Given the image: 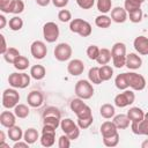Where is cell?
Wrapping results in <instances>:
<instances>
[{"instance_id":"obj_18","label":"cell","mask_w":148,"mask_h":148,"mask_svg":"<svg viewBox=\"0 0 148 148\" xmlns=\"http://www.w3.org/2000/svg\"><path fill=\"white\" fill-rule=\"evenodd\" d=\"M16 116L14 112H10V111H2L1 114H0V124L6 127V128H9L12 126L15 125L16 123Z\"/></svg>"},{"instance_id":"obj_25","label":"cell","mask_w":148,"mask_h":148,"mask_svg":"<svg viewBox=\"0 0 148 148\" xmlns=\"http://www.w3.org/2000/svg\"><path fill=\"white\" fill-rule=\"evenodd\" d=\"M112 59V56H111V51L106 47H103L99 50V54L96 59V61L98 62V65H108Z\"/></svg>"},{"instance_id":"obj_12","label":"cell","mask_w":148,"mask_h":148,"mask_svg":"<svg viewBox=\"0 0 148 148\" xmlns=\"http://www.w3.org/2000/svg\"><path fill=\"white\" fill-rule=\"evenodd\" d=\"M131 130L136 135L148 136V112L145 113V118L140 123H131Z\"/></svg>"},{"instance_id":"obj_6","label":"cell","mask_w":148,"mask_h":148,"mask_svg":"<svg viewBox=\"0 0 148 148\" xmlns=\"http://www.w3.org/2000/svg\"><path fill=\"white\" fill-rule=\"evenodd\" d=\"M60 35V30L57 23L46 22L43 25V37L47 43H54Z\"/></svg>"},{"instance_id":"obj_37","label":"cell","mask_w":148,"mask_h":148,"mask_svg":"<svg viewBox=\"0 0 148 148\" xmlns=\"http://www.w3.org/2000/svg\"><path fill=\"white\" fill-rule=\"evenodd\" d=\"M8 83L13 88H20L21 89V83H22V76L21 73H12L8 76Z\"/></svg>"},{"instance_id":"obj_59","label":"cell","mask_w":148,"mask_h":148,"mask_svg":"<svg viewBox=\"0 0 148 148\" xmlns=\"http://www.w3.org/2000/svg\"><path fill=\"white\" fill-rule=\"evenodd\" d=\"M3 1H12V0H3Z\"/></svg>"},{"instance_id":"obj_11","label":"cell","mask_w":148,"mask_h":148,"mask_svg":"<svg viewBox=\"0 0 148 148\" xmlns=\"http://www.w3.org/2000/svg\"><path fill=\"white\" fill-rule=\"evenodd\" d=\"M30 52H31V56L35 59L42 60L47 54V47H46V45H45L44 42H42V40H35L30 45Z\"/></svg>"},{"instance_id":"obj_22","label":"cell","mask_w":148,"mask_h":148,"mask_svg":"<svg viewBox=\"0 0 148 148\" xmlns=\"http://www.w3.org/2000/svg\"><path fill=\"white\" fill-rule=\"evenodd\" d=\"M112 121L114 123V125L117 126L118 130H125V128H127V127L130 126V124H131V120H130V118L127 117V114H123V113L114 116Z\"/></svg>"},{"instance_id":"obj_7","label":"cell","mask_w":148,"mask_h":148,"mask_svg":"<svg viewBox=\"0 0 148 148\" xmlns=\"http://www.w3.org/2000/svg\"><path fill=\"white\" fill-rule=\"evenodd\" d=\"M126 75H127L128 87L132 90L140 91L146 88V79L141 74H138L135 72H130V73H126Z\"/></svg>"},{"instance_id":"obj_10","label":"cell","mask_w":148,"mask_h":148,"mask_svg":"<svg viewBox=\"0 0 148 148\" xmlns=\"http://www.w3.org/2000/svg\"><path fill=\"white\" fill-rule=\"evenodd\" d=\"M39 140L43 147H46V148L52 147L56 142V128L47 125H43L42 136L39 138Z\"/></svg>"},{"instance_id":"obj_31","label":"cell","mask_w":148,"mask_h":148,"mask_svg":"<svg viewBox=\"0 0 148 148\" xmlns=\"http://www.w3.org/2000/svg\"><path fill=\"white\" fill-rule=\"evenodd\" d=\"M24 10V2L22 0H12L9 3V13L12 14H21Z\"/></svg>"},{"instance_id":"obj_5","label":"cell","mask_w":148,"mask_h":148,"mask_svg":"<svg viewBox=\"0 0 148 148\" xmlns=\"http://www.w3.org/2000/svg\"><path fill=\"white\" fill-rule=\"evenodd\" d=\"M60 127L62 132L71 139V140H76L80 136V127L77 124H75L71 118H65L60 120Z\"/></svg>"},{"instance_id":"obj_9","label":"cell","mask_w":148,"mask_h":148,"mask_svg":"<svg viewBox=\"0 0 148 148\" xmlns=\"http://www.w3.org/2000/svg\"><path fill=\"white\" fill-rule=\"evenodd\" d=\"M72 53H73V50H72V46L68 43H59L56 46L54 51H53L54 58L58 61H67V60H69L71 57H72Z\"/></svg>"},{"instance_id":"obj_16","label":"cell","mask_w":148,"mask_h":148,"mask_svg":"<svg viewBox=\"0 0 148 148\" xmlns=\"http://www.w3.org/2000/svg\"><path fill=\"white\" fill-rule=\"evenodd\" d=\"M111 20L116 23H124L127 17H128V13L126 12V9L124 7H114L111 9Z\"/></svg>"},{"instance_id":"obj_17","label":"cell","mask_w":148,"mask_h":148,"mask_svg":"<svg viewBox=\"0 0 148 148\" xmlns=\"http://www.w3.org/2000/svg\"><path fill=\"white\" fill-rule=\"evenodd\" d=\"M125 66L128 69H133V71L139 69L142 66V59L136 53H128V54H126V64H125Z\"/></svg>"},{"instance_id":"obj_24","label":"cell","mask_w":148,"mask_h":148,"mask_svg":"<svg viewBox=\"0 0 148 148\" xmlns=\"http://www.w3.org/2000/svg\"><path fill=\"white\" fill-rule=\"evenodd\" d=\"M39 139V133L36 128L34 127H30L28 130H25V132L23 133V140L27 141L29 145H32L35 143L37 140Z\"/></svg>"},{"instance_id":"obj_30","label":"cell","mask_w":148,"mask_h":148,"mask_svg":"<svg viewBox=\"0 0 148 148\" xmlns=\"http://www.w3.org/2000/svg\"><path fill=\"white\" fill-rule=\"evenodd\" d=\"M99 76L102 81H109L113 76V68L109 65H102L99 67Z\"/></svg>"},{"instance_id":"obj_54","label":"cell","mask_w":148,"mask_h":148,"mask_svg":"<svg viewBox=\"0 0 148 148\" xmlns=\"http://www.w3.org/2000/svg\"><path fill=\"white\" fill-rule=\"evenodd\" d=\"M36 1V3L38 5V6H40V7H46V6H49V3L52 1V0H35Z\"/></svg>"},{"instance_id":"obj_46","label":"cell","mask_w":148,"mask_h":148,"mask_svg":"<svg viewBox=\"0 0 148 148\" xmlns=\"http://www.w3.org/2000/svg\"><path fill=\"white\" fill-rule=\"evenodd\" d=\"M94 121V118L92 116L91 117H88V118H77V126L81 128V130H86V128H89L90 125L92 124Z\"/></svg>"},{"instance_id":"obj_50","label":"cell","mask_w":148,"mask_h":148,"mask_svg":"<svg viewBox=\"0 0 148 148\" xmlns=\"http://www.w3.org/2000/svg\"><path fill=\"white\" fill-rule=\"evenodd\" d=\"M21 76H22L21 89H24V88H27V87L30 84V76H31V75H28L27 73H21Z\"/></svg>"},{"instance_id":"obj_53","label":"cell","mask_w":148,"mask_h":148,"mask_svg":"<svg viewBox=\"0 0 148 148\" xmlns=\"http://www.w3.org/2000/svg\"><path fill=\"white\" fill-rule=\"evenodd\" d=\"M13 148H29V143L27 141H16L13 146Z\"/></svg>"},{"instance_id":"obj_26","label":"cell","mask_w":148,"mask_h":148,"mask_svg":"<svg viewBox=\"0 0 148 148\" xmlns=\"http://www.w3.org/2000/svg\"><path fill=\"white\" fill-rule=\"evenodd\" d=\"M8 138H9L12 141H14V142L22 140V139H23L22 128H21L20 126H16V125L9 127V128H8Z\"/></svg>"},{"instance_id":"obj_52","label":"cell","mask_w":148,"mask_h":148,"mask_svg":"<svg viewBox=\"0 0 148 148\" xmlns=\"http://www.w3.org/2000/svg\"><path fill=\"white\" fill-rule=\"evenodd\" d=\"M0 39H1V49H0V53L3 54V53L8 50V47H7L6 39H5V36H3V35H0Z\"/></svg>"},{"instance_id":"obj_23","label":"cell","mask_w":148,"mask_h":148,"mask_svg":"<svg viewBox=\"0 0 148 148\" xmlns=\"http://www.w3.org/2000/svg\"><path fill=\"white\" fill-rule=\"evenodd\" d=\"M99 113L104 119H111L116 116V109L112 104L105 103L99 108Z\"/></svg>"},{"instance_id":"obj_3","label":"cell","mask_w":148,"mask_h":148,"mask_svg":"<svg viewBox=\"0 0 148 148\" xmlns=\"http://www.w3.org/2000/svg\"><path fill=\"white\" fill-rule=\"evenodd\" d=\"M75 95L82 99H89L94 95V87L89 80H79L74 88Z\"/></svg>"},{"instance_id":"obj_43","label":"cell","mask_w":148,"mask_h":148,"mask_svg":"<svg viewBox=\"0 0 148 148\" xmlns=\"http://www.w3.org/2000/svg\"><path fill=\"white\" fill-rule=\"evenodd\" d=\"M99 50L101 49L97 45H90V46H88V49H87V56H88V58L90 60H96L97 57H98V54H99Z\"/></svg>"},{"instance_id":"obj_48","label":"cell","mask_w":148,"mask_h":148,"mask_svg":"<svg viewBox=\"0 0 148 148\" xmlns=\"http://www.w3.org/2000/svg\"><path fill=\"white\" fill-rule=\"evenodd\" d=\"M76 3L82 9H90L95 5V0H76Z\"/></svg>"},{"instance_id":"obj_4","label":"cell","mask_w":148,"mask_h":148,"mask_svg":"<svg viewBox=\"0 0 148 148\" xmlns=\"http://www.w3.org/2000/svg\"><path fill=\"white\" fill-rule=\"evenodd\" d=\"M20 102V94L16 88H7L2 92V106L6 109H14Z\"/></svg>"},{"instance_id":"obj_58","label":"cell","mask_w":148,"mask_h":148,"mask_svg":"<svg viewBox=\"0 0 148 148\" xmlns=\"http://www.w3.org/2000/svg\"><path fill=\"white\" fill-rule=\"evenodd\" d=\"M140 1H141V2H142V3H143V2H145V1H146V0H140Z\"/></svg>"},{"instance_id":"obj_21","label":"cell","mask_w":148,"mask_h":148,"mask_svg":"<svg viewBox=\"0 0 148 148\" xmlns=\"http://www.w3.org/2000/svg\"><path fill=\"white\" fill-rule=\"evenodd\" d=\"M30 75L36 81L43 80L45 77V75H46V69H45V67L43 65H34L30 68Z\"/></svg>"},{"instance_id":"obj_49","label":"cell","mask_w":148,"mask_h":148,"mask_svg":"<svg viewBox=\"0 0 148 148\" xmlns=\"http://www.w3.org/2000/svg\"><path fill=\"white\" fill-rule=\"evenodd\" d=\"M92 116V112H91V109L86 105L79 113H76V117L77 118H88V117H91Z\"/></svg>"},{"instance_id":"obj_56","label":"cell","mask_w":148,"mask_h":148,"mask_svg":"<svg viewBox=\"0 0 148 148\" xmlns=\"http://www.w3.org/2000/svg\"><path fill=\"white\" fill-rule=\"evenodd\" d=\"M5 133L3 131H0V142H5Z\"/></svg>"},{"instance_id":"obj_29","label":"cell","mask_w":148,"mask_h":148,"mask_svg":"<svg viewBox=\"0 0 148 148\" xmlns=\"http://www.w3.org/2000/svg\"><path fill=\"white\" fill-rule=\"evenodd\" d=\"M2 56H3V59L6 60V62L14 64V61L16 60V58L18 56H21V54H20V51L17 49H15V47H8V50Z\"/></svg>"},{"instance_id":"obj_34","label":"cell","mask_w":148,"mask_h":148,"mask_svg":"<svg viewBox=\"0 0 148 148\" xmlns=\"http://www.w3.org/2000/svg\"><path fill=\"white\" fill-rule=\"evenodd\" d=\"M87 104L83 102V99L82 98H80V97H76V98H73L72 101H71V103H69V108H71V110L76 114V113H79L84 106H86Z\"/></svg>"},{"instance_id":"obj_55","label":"cell","mask_w":148,"mask_h":148,"mask_svg":"<svg viewBox=\"0 0 148 148\" xmlns=\"http://www.w3.org/2000/svg\"><path fill=\"white\" fill-rule=\"evenodd\" d=\"M6 24H7V20H6V17H5V15H0V29H3L5 27H6Z\"/></svg>"},{"instance_id":"obj_27","label":"cell","mask_w":148,"mask_h":148,"mask_svg":"<svg viewBox=\"0 0 148 148\" xmlns=\"http://www.w3.org/2000/svg\"><path fill=\"white\" fill-rule=\"evenodd\" d=\"M88 80L92 83V84H101L103 81L101 80V76H99V67L95 66V67H91L88 72Z\"/></svg>"},{"instance_id":"obj_19","label":"cell","mask_w":148,"mask_h":148,"mask_svg":"<svg viewBox=\"0 0 148 148\" xmlns=\"http://www.w3.org/2000/svg\"><path fill=\"white\" fill-rule=\"evenodd\" d=\"M117 132H118V128H117V126L114 125L113 121L106 120V121H104L101 125V134H102V138L111 136V135L116 134Z\"/></svg>"},{"instance_id":"obj_28","label":"cell","mask_w":148,"mask_h":148,"mask_svg":"<svg viewBox=\"0 0 148 148\" xmlns=\"http://www.w3.org/2000/svg\"><path fill=\"white\" fill-rule=\"evenodd\" d=\"M111 17L108 16L106 14H102V15H98L96 18H95V24L98 27V28H102V29H106L111 25Z\"/></svg>"},{"instance_id":"obj_33","label":"cell","mask_w":148,"mask_h":148,"mask_svg":"<svg viewBox=\"0 0 148 148\" xmlns=\"http://www.w3.org/2000/svg\"><path fill=\"white\" fill-rule=\"evenodd\" d=\"M29 112H30V110H29L28 105H25V104H20V103H18V104L14 108V113H15V116H16L17 118H21V119L27 118V117L29 116Z\"/></svg>"},{"instance_id":"obj_51","label":"cell","mask_w":148,"mask_h":148,"mask_svg":"<svg viewBox=\"0 0 148 148\" xmlns=\"http://www.w3.org/2000/svg\"><path fill=\"white\" fill-rule=\"evenodd\" d=\"M52 3L57 8H65L68 5V0H52Z\"/></svg>"},{"instance_id":"obj_20","label":"cell","mask_w":148,"mask_h":148,"mask_svg":"<svg viewBox=\"0 0 148 148\" xmlns=\"http://www.w3.org/2000/svg\"><path fill=\"white\" fill-rule=\"evenodd\" d=\"M127 117L130 118L131 123H140L143 118H145V112L142 111V109L138 108V106H133L127 111Z\"/></svg>"},{"instance_id":"obj_39","label":"cell","mask_w":148,"mask_h":148,"mask_svg":"<svg viewBox=\"0 0 148 148\" xmlns=\"http://www.w3.org/2000/svg\"><path fill=\"white\" fill-rule=\"evenodd\" d=\"M60 118L58 117H53V116H46V117H43V125H47V126H51L53 128H58L60 126Z\"/></svg>"},{"instance_id":"obj_36","label":"cell","mask_w":148,"mask_h":148,"mask_svg":"<svg viewBox=\"0 0 148 148\" xmlns=\"http://www.w3.org/2000/svg\"><path fill=\"white\" fill-rule=\"evenodd\" d=\"M13 65L17 71H25L29 67V59L24 56H18Z\"/></svg>"},{"instance_id":"obj_2","label":"cell","mask_w":148,"mask_h":148,"mask_svg":"<svg viewBox=\"0 0 148 148\" xmlns=\"http://www.w3.org/2000/svg\"><path fill=\"white\" fill-rule=\"evenodd\" d=\"M69 30L74 34L80 35L81 37H88L92 32L90 23L82 18H73L69 22Z\"/></svg>"},{"instance_id":"obj_57","label":"cell","mask_w":148,"mask_h":148,"mask_svg":"<svg viewBox=\"0 0 148 148\" xmlns=\"http://www.w3.org/2000/svg\"><path fill=\"white\" fill-rule=\"evenodd\" d=\"M141 148H148V139H146L145 141H142V143H141Z\"/></svg>"},{"instance_id":"obj_13","label":"cell","mask_w":148,"mask_h":148,"mask_svg":"<svg viewBox=\"0 0 148 148\" xmlns=\"http://www.w3.org/2000/svg\"><path fill=\"white\" fill-rule=\"evenodd\" d=\"M84 71V62L80 59H73L67 65V72L72 76H79Z\"/></svg>"},{"instance_id":"obj_42","label":"cell","mask_w":148,"mask_h":148,"mask_svg":"<svg viewBox=\"0 0 148 148\" xmlns=\"http://www.w3.org/2000/svg\"><path fill=\"white\" fill-rule=\"evenodd\" d=\"M142 16H143V13H142L141 8L134 9V10H132V12L128 13V18H130V21L132 23H139V22H141Z\"/></svg>"},{"instance_id":"obj_32","label":"cell","mask_w":148,"mask_h":148,"mask_svg":"<svg viewBox=\"0 0 148 148\" xmlns=\"http://www.w3.org/2000/svg\"><path fill=\"white\" fill-rule=\"evenodd\" d=\"M114 84L119 90H125L128 88V82H127V75L126 73L118 74L114 79Z\"/></svg>"},{"instance_id":"obj_15","label":"cell","mask_w":148,"mask_h":148,"mask_svg":"<svg viewBox=\"0 0 148 148\" xmlns=\"http://www.w3.org/2000/svg\"><path fill=\"white\" fill-rule=\"evenodd\" d=\"M27 102H28V105L31 106V108H39L44 102V96H43V94L40 91L32 90V91H30L28 94Z\"/></svg>"},{"instance_id":"obj_45","label":"cell","mask_w":148,"mask_h":148,"mask_svg":"<svg viewBox=\"0 0 148 148\" xmlns=\"http://www.w3.org/2000/svg\"><path fill=\"white\" fill-rule=\"evenodd\" d=\"M58 18L60 22L66 23V22H71L72 21V13L68 9H61L58 13Z\"/></svg>"},{"instance_id":"obj_35","label":"cell","mask_w":148,"mask_h":148,"mask_svg":"<svg viewBox=\"0 0 148 148\" xmlns=\"http://www.w3.org/2000/svg\"><path fill=\"white\" fill-rule=\"evenodd\" d=\"M96 6L98 12H101L102 14H106L112 9V0H97Z\"/></svg>"},{"instance_id":"obj_1","label":"cell","mask_w":148,"mask_h":148,"mask_svg":"<svg viewBox=\"0 0 148 148\" xmlns=\"http://www.w3.org/2000/svg\"><path fill=\"white\" fill-rule=\"evenodd\" d=\"M126 45L121 42H117L113 44L111 49L112 62L116 68H121L126 64Z\"/></svg>"},{"instance_id":"obj_41","label":"cell","mask_w":148,"mask_h":148,"mask_svg":"<svg viewBox=\"0 0 148 148\" xmlns=\"http://www.w3.org/2000/svg\"><path fill=\"white\" fill-rule=\"evenodd\" d=\"M142 2L140 0H125L124 1V8L126 9L127 13L134 10V9H139L141 8Z\"/></svg>"},{"instance_id":"obj_14","label":"cell","mask_w":148,"mask_h":148,"mask_svg":"<svg viewBox=\"0 0 148 148\" xmlns=\"http://www.w3.org/2000/svg\"><path fill=\"white\" fill-rule=\"evenodd\" d=\"M133 46L135 51L141 56H148V38L145 36L135 37L133 42Z\"/></svg>"},{"instance_id":"obj_40","label":"cell","mask_w":148,"mask_h":148,"mask_svg":"<svg viewBox=\"0 0 148 148\" xmlns=\"http://www.w3.org/2000/svg\"><path fill=\"white\" fill-rule=\"evenodd\" d=\"M119 139H120V136H119V133L117 132L116 134H113L111 136L103 138V143H104V146L112 148V147H116L119 143Z\"/></svg>"},{"instance_id":"obj_44","label":"cell","mask_w":148,"mask_h":148,"mask_svg":"<svg viewBox=\"0 0 148 148\" xmlns=\"http://www.w3.org/2000/svg\"><path fill=\"white\" fill-rule=\"evenodd\" d=\"M46 116H53L61 119V111L56 106H47L43 112V117H46Z\"/></svg>"},{"instance_id":"obj_8","label":"cell","mask_w":148,"mask_h":148,"mask_svg":"<svg viewBox=\"0 0 148 148\" xmlns=\"http://www.w3.org/2000/svg\"><path fill=\"white\" fill-rule=\"evenodd\" d=\"M135 101V95L133 92V90H128L125 89L123 92H119L116 97H114V105L118 108H126L131 104H133Z\"/></svg>"},{"instance_id":"obj_47","label":"cell","mask_w":148,"mask_h":148,"mask_svg":"<svg viewBox=\"0 0 148 148\" xmlns=\"http://www.w3.org/2000/svg\"><path fill=\"white\" fill-rule=\"evenodd\" d=\"M58 147L59 148H68V147H71V139L66 134L61 135L58 139Z\"/></svg>"},{"instance_id":"obj_38","label":"cell","mask_w":148,"mask_h":148,"mask_svg":"<svg viewBox=\"0 0 148 148\" xmlns=\"http://www.w3.org/2000/svg\"><path fill=\"white\" fill-rule=\"evenodd\" d=\"M9 24V29L13 30V31H18L23 28V20L20 17V16H14L9 20L8 22Z\"/></svg>"}]
</instances>
